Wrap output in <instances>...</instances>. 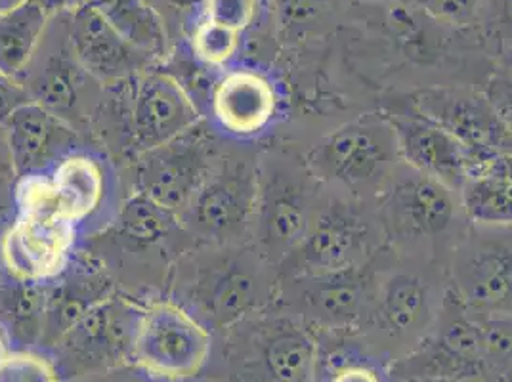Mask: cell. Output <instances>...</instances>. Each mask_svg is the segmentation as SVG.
<instances>
[{"instance_id": "d6986e66", "label": "cell", "mask_w": 512, "mask_h": 382, "mask_svg": "<svg viewBox=\"0 0 512 382\" xmlns=\"http://www.w3.org/2000/svg\"><path fill=\"white\" fill-rule=\"evenodd\" d=\"M383 113L394 132L402 163L461 195L474 170V161L467 148L448 130L409 106L386 109Z\"/></svg>"}, {"instance_id": "e575fe53", "label": "cell", "mask_w": 512, "mask_h": 382, "mask_svg": "<svg viewBox=\"0 0 512 382\" xmlns=\"http://www.w3.org/2000/svg\"><path fill=\"white\" fill-rule=\"evenodd\" d=\"M199 8V18L247 35L266 10V0H203Z\"/></svg>"}, {"instance_id": "52a82bcc", "label": "cell", "mask_w": 512, "mask_h": 382, "mask_svg": "<svg viewBox=\"0 0 512 382\" xmlns=\"http://www.w3.org/2000/svg\"><path fill=\"white\" fill-rule=\"evenodd\" d=\"M392 247L356 268L279 277L276 306L316 335H358L367 323Z\"/></svg>"}, {"instance_id": "6da1fadb", "label": "cell", "mask_w": 512, "mask_h": 382, "mask_svg": "<svg viewBox=\"0 0 512 382\" xmlns=\"http://www.w3.org/2000/svg\"><path fill=\"white\" fill-rule=\"evenodd\" d=\"M279 270L253 243L195 245L178 258L176 300L211 331H228L276 304Z\"/></svg>"}, {"instance_id": "f546056e", "label": "cell", "mask_w": 512, "mask_h": 382, "mask_svg": "<svg viewBox=\"0 0 512 382\" xmlns=\"http://www.w3.org/2000/svg\"><path fill=\"white\" fill-rule=\"evenodd\" d=\"M279 43L299 44L323 37L350 0H266Z\"/></svg>"}, {"instance_id": "484cf974", "label": "cell", "mask_w": 512, "mask_h": 382, "mask_svg": "<svg viewBox=\"0 0 512 382\" xmlns=\"http://www.w3.org/2000/svg\"><path fill=\"white\" fill-rule=\"evenodd\" d=\"M176 232H184L176 214L155 203L148 195L134 191L119 207L107 230V239L130 253H144L169 247Z\"/></svg>"}, {"instance_id": "d6a6232c", "label": "cell", "mask_w": 512, "mask_h": 382, "mask_svg": "<svg viewBox=\"0 0 512 382\" xmlns=\"http://www.w3.org/2000/svg\"><path fill=\"white\" fill-rule=\"evenodd\" d=\"M476 25L503 71H512V0H486Z\"/></svg>"}, {"instance_id": "e0dca14e", "label": "cell", "mask_w": 512, "mask_h": 382, "mask_svg": "<svg viewBox=\"0 0 512 382\" xmlns=\"http://www.w3.org/2000/svg\"><path fill=\"white\" fill-rule=\"evenodd\" d=\"M128 85L127 134L134 157L169 144L203 121L192 94L174 73L151 67Z\"/></svg>"}, {"instance_id": "f6af8a7d", "label": "cell", "mask_w": 512, "mask_h": 382, "mask_svg": "<svg viewBox=\"0 0 512 382\" xmlns=\"http://www.w3.org/2000/svg\"><path fill=\"white\" fill-rule=\"evenodd\" d=\"M20 2H23V0H0V12L8 10V8H12V6H18Z\"/></svg>"}, {"instance_id": "ffe728a7", "label": "cell", "mask_w": 512, "mask_h": 382, "mask_svg": "<svg viewBox=\"0 0 512 382\" xmlns=\"http://www.w3.org/2000/svg\"><path fill=\"white\" fill-rule=\"evenodd\" d=\"M67 27L79 64L102 86L125 85L159 64L153 56L123 39L86 2L67 14Z\"/></svg>"}, {"instance_id": "603a6c76", "label": "cell", "mask_w": 512, "mask_h": 382, "mask_svg": "<svg viewBox=\"0 0 512 382\" xmlns=\"http://www.w3.org/2000/svg\"><path fill=\"white\" fill-rule=\"evenodd\" d=\"M117 291L115 279L94 256L71 258L62 274L46 281L43 340L39 350L48 354L86 312Z\"/></svg>"}, {"instance_id": "cb8c5ba5", "label": "cell", "mask_w": 512, "mask_h": 382, "mask_svg": "<svg viewBox=\"0 0 512 382\" xmlns=\"http://www.w3.org/2000/svg\"><path fill=\"white\" fill-rule=\"evenodd\" d=\"M52 205L58 216L79 226L98 213L106 201L104 165L85 151H75L48 174Z\"/></svg>"}, {"instance_id": "9a60e30c", "label": "cell", "mask_w": 512, "mask_h": 382, "mask_svg": "<svg viewBox=\"0 0 512 382\" xmlns=\"http://www.w3.org/2000/svg\"><path fill=\"white\" fill-rule=\"evenodd\" d=\"M224 146L201 121L180 138L134 157V186L180 216L211 174Z\"/></svg>"}, {"instance_id": "d590c367", "label": "cell", "mask_w": 512, "mask_h": 382, "mask_svg": "<svg viewBox=\"0 0 512 382\" xmlns=\"http://www.w3.org/2000/svg\"><path fill=\"white\" fill-rule=\"evenodd\" d=\"M425 10L436 22L453 29H467L476 25L486 0H409Z\"/></svg>"}, {"instance_id": "3957f363", "label": "cell", "mask_w": 512, "mask_h": 382, "mask_svg": "<svg viewBox=\"0 0 512 382\" xmlns=\"http://www.w3.org/2000/svg\"><path fill=\"white\" fill-rule=\"evenodd\" d=\"M375 209L394 251L438 262H444L469 224L457 191L404 163L377 197Z\"/></svg>"}, {"instance_id": "4dcf8cb0", "label": "cell", "mask_w": 512, "mask_h": 382, "mask_svg": "<svg viewBox=\"0 0 512 382\" xmlns=\"http://www.w3.org/2000/svg\"><path fill=\"white\" fill-rule=\"evenodd\" d=\"M461 205L469 224L512 228V180L482 169L474 172L461 190Z\"/></svg>"}, {"instance_id": "ee69618b", "label": "cell", "mask_w": 512, "mask_h": 382, "mask_svg": "<svg viewBox=\"0 0 512 382\" xmlns=\"http://www.w3.org/2000/svg\"><path fill=\"white\" fill-rule=\"evenodd\" d=\"M406 382H465L457 381V379H444V377H427V379H413V381Z\"/></svg>"}, {"instance_id": "5b68a950", "label": "cell", "mask_w": 512, "mask_h": 382, "mask_svg": "<svg viewBox=\"0 0 512 382\" xmlns=\"http://www.w3.org/2000/svg\"><path fill=\"white\" fill-rule=\"evenodd\" d=\"M329 190L375 203L402 159L384 113H365L323 136L304 157Z\"/></svg>"}, {"instance_id": "ac0fdd59", "label": "cell", "mask_w": 512, "mask_h": 382, "mask_svg": "<svg viewBox=\"0 0 512 382\" xmlns=\"http://www.w3.org/2000/svg\"><path fill=\"white\" fill-rule=\"evenodd\" d=\"M77 241V226L52 209H20L0 237V262L6 274L46 283L62 274Z\"/></svg>"}, {"instance_id": "7bdbcfd3", "label": "cell", "mask_w": 512, "mask_h": 382, "mask_svg": "<svg viewBox=\"0 0 512 382\" xmlns=\"http://www.w3.org/2000/svg\"><path fill=\"white\" fill-rule=\"evenodd\" d=\"M151 6L159 12V8H169L174 12H182V10H192L193 6H199L203 0H150Z\"/></svg>"}, {"instance_id": "1f68e13d", "label": "cell", "mask_w": 512, "mask_h": 382, "mask_svg": "<svg viewBox=\"0 0 512 382\" xmlns=\"http://www.w3.org/2000/svg\"><path fill=\"white\" fill-rule=\"evenodd\" d=\"M243 35L222 25L197 18L190 35V50L199 64L211 69H226L241 52Z\"/></svg>"}, {"instance_id": "9c48e42d", "label": "cell", "mask_w": 512, "mask_h": 382, "mask_svg": "<svg viewBox=\"0 0 512 382\" xmlns=\"http://www.w3.org/2000/svg\"><path fill=\"white\" fill-rule=\"evenodd\" d=\"M258 153L251 148H224L211 174L178 216L195 245L251 243Z\"/></svg>"}, {"instance_id": "f1b7e54d", "label": "cell", "mask_w": 512, "mask_h": 382, "mask_svg": "<svg viewBox=\"0 0 512 382\" xmlns=\"http://www.w3.org/2000/svg\"><path fill=\"white\" fill-rule=\"evenodd\" d=\"M48 12L33 0H23L0 12V73L20 81L31 64L50 23Z\"/></svg>"}, {"instance_id": "4316f807", "label": "cell", "mask_w": 512, "mask_h": 382, "mask_svg": "<svg viewBox=\"0 0 512 382\" xmlns=\"http://www.w3.org/2000/svg\"><path fill=\"white\" fill-rule=\"evenodd\" d=\"M320 358L314 382H398L392 361L354 335H318Z\"/></svg>"}, {"instance_id": "ab89813d", "label": "cell", "mask_w": 512, "mask_h": 382, "mask_svg": "<svg viewBox=\"0 0 512 382\" xmlns=\"http://www.w3.org/2000/svg\"><path fill=\"white\" fill-rule=\"evenodd\" d=\"M0 178L4 180H12L16 182V169H14V159H12V151H10V142H8V134L4 123H0Z\"/></svg>"}, {"instance_id": "b9f144b4", "label": "cell", "mask_w": 512, "mask_h": 382, "mask_svg": "<svg viewBox=\"0 0 512 382\" xmlns=\"http://www.w3.org/2000/svg\"><path fill=\"white\" fill-rule=\"evenodd\" d=\"M33 2L43 6L44 10L48 12V16H56V14L71 12L73 8L83 4L85 0H33Z\"/></svg>"}, {"instance_id": "7c38bea8", "label": "cell", "mask_w": 512, "mask_h": 382, "mask_svg": "<svg viewBox=\"0 0 512 382\" xmlns=\"http://www.w3.org/2000/svg\"><path fill=\"white\" fill-rule=\"evenodd\" d=\"M67 14L50 18L43 41L20 83L31 102L83 132V125H90L104 104V86L96 83L79 64L69 41Z\"/></svg>"}, {"instance_id": "d4e9b609", "label": "cell", "mask_w": 512, "mask_h": 382, "mask_svg": "<svg viewBox=\"0 0 512 382\" xmlns=\"http://www.w3.org/2000/svg\"><path fill=\"white\" fill-rule=\"evenodd\" d=\"M44 310L46 283L0 274V342L6 352L41 348Z\"/></svg>"}, {"instance_id": "60d3db41", "label": "cell", "mask_w": 512, "mask_h": 382, "mask_svg": "<svg viewBox=\"0 0 512 382\" xmlns=\"http://www.w3.org/2000/svg\"><path fill=\"white\" fill-rule=\"evenodd\" d=\"M14 190H16V182L0 178V220H4V216L12 211V207H16Z\"/></svg>"}, {"instance_id": "8fae6325", "label": "cell", "mask_w": 512, "mask_h": 382, "mask_svg": "<svg viewBox=\"0 0 512 382\" xmlns=\"http://www.w3.org/2000/svg\"><path fill=\"white\" fill-rule=\"evenodd\" d=\"M144 306L117 291L79 319L48 352L62 381L83 379L132 363Z\"/></svg>"}, {"instance_id": "7a4b0ae2", "label": "cell", "mask_w": 512, "mask_h": 382, "mask_svg": "<svg viewBox=\"0 0 512 382\" xmlns=\"http://www.w3.org/2000/svg\"><path fill=\"white\" fill-rule=\"evenodd\" d=\"M318 335L299 318L272 306L224 331V382H314Z\"/></svg>"}, {"instance_id": "44dd1931", "label": "cell", "mask_w": 512, "mask_h": 382, "mask_svg": "<svg viewBox=\"0 0 512 382\" xmlns=\"http://www.w3.org/2000/svg\"><path fill=\"white\" fill-rule=\"evenodd\" d=\"M278 86L260 69L235 67L216 79L211 90L214 123L235 140H253L276 123Z\"/></svg>"}, {"instance_id": "8992f818", "label": "cell", "mask_w": 512, "mask_h": 382, "mask_svg": "<svg viewBox=\"0 0 512 382\" xmlns=\"http://www.w3.org/2000/svg\"><path fill=\"white\" fill-rule=\"evenodd\" d=\"M444 295L446 274L442 262L427 256L402 255L392 249L371 314L358 335L363 340L404 346L406 356L432 329Z\"/></svg>"}, {"instance_id": "30bf717a", "label": "cell", "mask_w": 512, "mask_h": 382, "mask_svg": "<svg viewBox=\"0 0 512 382\" xmlns=\"http://www.w3.org/2000/svg\"><path fill=\"white\" fill-rule=\"evenodd\" d=\"M446 287L476 316H512V228L467 224L442 262Z\"/></svg>"}, {"instance_id": "83f0119b", "label": "cell", "mask_w": 512, "mask_h": 382, "mask_svg": "<svg viewBox=\"0 0 512 382\" xmlns=\"http://www.w3.org/2000/svg\"><path fill=\"white\" fill-rule=\"evenodd\" d=\"M123 39L153 56H169V27L150 0H85Z\"/></svg>"}, {"instance_id": "7402d4cb", "label": "cell", "mask_w": 512, "mask_h": 382, "mask_svg": "<svg viewBox=\"0 0 512 382\" xmlns=\"http://www.w3.org/2000/svg\"><path fill=\"white\" fill-rule=\"evenodd\" d=\"M4 128L18 180L48 176L65 157L81 151V132L35 102H27L8 115Z\"/></svg>"}, {"instance_id": "ba28073f", "label": "cell", "mask_w": 512, "mask_h": 382, "mask_svg": "<svg viewBox=\"0 0 512 382\" xmlns=\"http://www.w3.org/2000/svg\"><path fill=\"white\" fill-rule=\"evenodd\" d=\"M388 245L375 203L325 188L299 247L279 266V277L356 268Z\"/></svg>"}, {"instance_id": "2e32d148", "label": "cell", "mask_w": 512, "mask_h": 382, "mask_svg": "<svg viewBox=\"0 0 512 382\" xmlns=\"http://www.w3.org/2000/svg\"><path fill=\"white\" fill-rule=\"evenodd\" d=\"M407 106L448 130L467 148L474 161L472 174L491 157L512 151V130L486 90L461 85L421 86L411 92Z\"/></svg>"}, {"instance_id": "277c9868", "label": "cell", "mask_w": 512, "mask_h": 382, "mask_svg": "<svg viewBox=\"0 0 512 382\" xmlns=\"http://www.w3.org/2000/svg\"><path fill=\"white\" fill-rule=\"evenodd\" d=\"M323 191L325 186L295 151L260 149L251 243L278 270L308 232Z\"/></svg>"}, {"instance_id": "8d00e7d4", "label": "cell", "mask_w": 512, "mask_h": 382, "mask_svg": "<svg viewBox=\"0 0 512 382\" xmlns=\"http://www.w3.org/2000/svg\"><path fill=\"white\" fill-rule=\"evenodd\" d=\"M486 94L512 130V71H501L486 85Z\"/></svg>"}, {"instance_id": "7dc6e473", "label": "cell", "mask_w": 512, "mask_h": 382, "mask_svg": "<svg viewBox=\"0 0 512 382\" xmlns=\"http://www.w3.org/2000/svg\"><path fill=\"white\" fill-rule=\"evenodd\" d=\"M4 354H6V348H4V346H2V342H0V360H2V356H4Z\"/></svg>"}, {"instance_id": "bcb514c9", "label": "cell", "mask_w": 512, "mask_h": 382, "mask_svg": "<svg viewBox=\"0 0 512 382\" xmlns=\"http://www.w3.org/2000/svg\"><path fill=\"white\" fill-rule=\"evenodd\" d=\"M358 2H363V4H379V2H394V0H358Z\"/></svg>"}, {"instance_id": "74e56055", "label": "cell", "mask_w": 512, "mask_h": 382, "mask_svg": "<svg viewBox=\"0 0 512 382\" xmlns=\"http://www.w3.org/2000/svg\"><path fill=\"white\" fill-rule=\"evenodd\" d=\"M27 102H31V98L22 83L0 73V123H4L8 115Z\"/></svg>"}, {"instance_id": "5bb4252c", "label": "cell", "mask_w": 512, "mask_h": 382, "mask_svg": "<svg viewBox=\"0 0 512 382\" xmlns=\"http://www.w3.org/2000/svg\"><path fill=\"white\" fill-rule=\"evenodd\" d=\"M392 371L404 381L444 377L465 382H495L478 318L449 293L427 337L404 358L394 361Z\"/></svg>"}, {"instance_id": "f35d334b", "label": "cell", "mask_w": 512, "mask_h": 382, "mask_svg": "<svg viewBox=\"0 0 512 382\" xmlns=\"http://www.w3.org/2000/svg\"><path fill=\"white\" fill-rule=\"evenodd\" d=\"M69 382H165L155 379L148 375L146 371H142L138 365L128 363L125 367H117L106 373H98V375H88L83 379H75Z\"/></svg>"}, {"instance_id": "836d02e7", "label": "cell", "mask_w": 512, "mask_h": 382, "mask_svg": "<svg viewBox=\"0 0 512 382\" xmlns=\"http://www.w3.org/2000/svg\"><path fill=\"white\" fill-rule=\"evenodd\" d=\"M0 382H64L43 350H12L0 360Z\"/></svg>"}, {"instance_id": "4fadbf2b", "label": "cell", "mask_w": 512, "mask_h": 382, "mask_svg": "<svg viewBox=\"0 0 512 382\" xmlns=\"http://www.w3.org/2000/svg\"><path fill=\"white\" fill-rule=\"evenodd\" d=\"M213 331L176 300L144 306L132 363L165 382L192 381L213 356Z\"/></svg>"}]
</instances>
